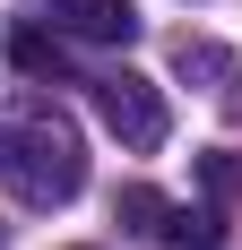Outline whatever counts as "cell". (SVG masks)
Listing matches in <instances>:
<instances>
[{
  "label": "cell",
  "mask_w": 242,
  "mask_h": 250,
  "mask_svg": "<svg viewBox=\"0 0 242 250\" xmlns=\"http://www.w3.org/2000/svg\"><path fill=\"white\" fill-rule=\"evenodd\" d=\"M182 78H208V95H225V104L242 95V69H234V52H217V43H182Z\"/></svg>",
  "instance_id": "cell-6"
},
{
  "label": "cell",
  "mask_w": 242,
  "mask_h": 250,
  "mask_svg": "<svg viewBox=\"0 0 242 250\" xmlns=\"http://www.w3.org/2000/svg\"><path fill=\"white\" fill-rule=\"evenodd\" d=\"M208 190H217V199H234V190H242V173L225 164V155H208Z\"/></svg>",
  "instance_id": "cell-7"
},
{
  "label": "cell",
  "mask_w": 242,
  "mask_h": 250,
  "mask_svg": "<svg viewBox=\"0 0 242 250\" xmlns=\"http://www.w3.org/2000/svg\"><path fill=\"white\" fill-rule=\"evenodd\" d=\"M0 181L26 207H70L87 190V147H78V129L44 95H9L0 104Z\"/></svg>",
  "instance_id": "cell-1"
},
{
  "label": "cell",
  "mask_w": 242,
  "mask_h": 250,
  "mask_svg": "<svg viewBox=\"0 0 242 250\" xmlns=\"http://www.w3.org/2000/svg\"><path fill=\"white\" fill-rule=\"evenodd\" d=\"M44 18L78 43H130L139 35V9L130 0H44Z\"/></svg>",
  "instance_id": "cell-3"
},
{
  "label": "cell",
  "mask_w": 242,
  "mask_h": 250,
  "mask_svg": "<svg viewBox=\"0 0 242 250\" xmlns=\"http://www.w3.org/2000/svg\"><path fill=\"white\" fill-rule=\"evenodd\" d=\"M96 112H104V129H113L130 155H156V147H165V129H173V112H165V86H156V78H139V69H113V78H96Z\"/></svg>",
  "instance_id": "cell-2"
},
{
  "label": "cell",
  "mask_w": 242,
  "mask_h": 250,
  "mask_svg": "<svg viewBox=\"0 0 242 250\" xmlns=\"http://www.w3.org/2000/svg\"><path fill=\"white\" fill-rule=\"evenodd\" d=\"M121 216H130L147 242H191V216L173 199H156V190H121Z\"/></svg>",
  "instance_id": "cell-4"
},
{
  "label": "cell",
  "mask_w": 242,
  "mask_h": 250,
  "mask_svg": "<svg viewBox=\"0 0 242 250\" xmlns=\"http://www.w3.org/2000/svg\"><path fill=\"white\" fill-rule=\"evenodd\" d=\"M9 61H18L26 78H61V69H70V52H61V26H52V35H44V26H18V35H9Z\"/></svg>",
  "instance_id": "cell-5"
}]
</instances>
